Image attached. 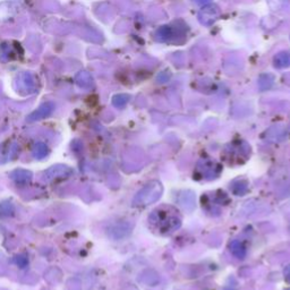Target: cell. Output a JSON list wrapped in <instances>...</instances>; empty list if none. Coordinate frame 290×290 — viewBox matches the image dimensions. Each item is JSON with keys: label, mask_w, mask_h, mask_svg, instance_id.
<instances>
[{"label": "cell", "mask_w": 290, "mask_h": 290, "mask_svg": "<svg viewBox=\"0 0 290 290\" xmlns=\"http://www.w3.org/2000/svg\"><path fill=\"white\" fill-rule=\"evenodd\" d=\"M195 1L197 2V3H200V5H208V3H210L212 1V0H195Z\"/></svg>", "instance_id": "obj_22"}, {"label": "cell", "mask_w": 290, "mask_h": 290, "mask_svg": "<svg viewBox=\"0 0 290 290\" xmlns=\"http://www.w3.org/2000/svg\"><path fill=\"white\" fill-rule=\"evenodd\" d=\"M222 171V167L217 161L210 160V159H202L197 163L196 175H199L202 179L211 180L219 177Z\"/></svg>", "instance_id": "obj_5"}, {"label": "cell", "mask_w": 290, "mask_h": 290, "mask_svg": "<svg viewBox=\"0 0 290 290\" xmlns=\"http://www.w3.org/2000/svg\"><path fill=\"white\" fill-rule=\"evenodd\" d=\"M75 82H76L77 85L79 87H82V89H91L92 86H93V77L91 76V74L89 71H85V70H82V71H78L76 74V76H75Z\"/></svg>", "instance_id": "obj_9"}, {"label": "cell", "mask_w": 290, "mask_h": 290, "mask_svg": "<svg viewBox=\"0 0 290 290\" xmlns=\"http://www.w3.org/2000/svg\"><path fill=\"white\" fill-rule=\"evenodd\" d=\"M73 169L68 166L64 165H56L50 167L49 169L44 172L43 177L45 182H51L53 179H59V178H67L69 176L73 175Z\"/></svg>", "instance_id": "obj_7"}, {"label": "cell", "mask_w": 290, "mask_h": 290, "mask_svg": "<svg viewBox=\"0 0 290 290\" xmlns=\"http://www.w3.org/2000/svg\"><path fill=\"white\" fill-rule=\"evenodd\" d=\"M15 15V7L11 2L0 3V20H6Z\"/></svg>", "instance_id": "obj_15"}, {"label": "cell", "mask_w": 290, "mask_h": 290, "mask_svg": "<svg viewBox=\"0 0 290 290\" xmlns=\"http://www.w3.org/2000/svg\"><path fill=\"white\" fill-rule=\"evenodd\" d=\"M15 89L22 95H28L36 92L37 78L31 71H23L15 78Z\"/></svg>", "instance_id": "obj_4"}, {"label": "cell", "mask_w": 290, "mask_h": 290, "mask_svg": "<svg viewBox=\"0 0 290 290\" xmlns=\"http://www.w3.org/2000/svg\"><path fill=\"white\" fill-rule=\"evenodd\" d=\"M151 229L160 235H170L182 226V217L179 211L172 205H160L154 209L149 216Z\"/></svg>", "instance_id": "obj_1"}, {"label": "cell", "mask_w": 290, "mask_h": 290, "mask_svg": "<svg viewBox=\"0 0 290 290\" xmlns=\"http://www.w3.org/2000/svg\"><path fill=\"white\" fill-rule=\"evenodd\" d=\"M230 252L234 256H236L239 260H244L246 258V249L244 244L239 241H233L230 243Z\"/></svg>", "instance_id": "obj_13"}, {"label": "cell", "mask_w": 290, "mask_h": 290, "mask_svg": "<svg viewBox=\"0 0 290 290\" xmlns=\"http://www.w3.org/2000/svg\"><path fill=\"white\" fill-rule=\"evenodd\" d=\"M48 154L49 148L44 144V143L37 142L34 145V148H33V157L37 159V160H42V159H44Z\"/></svg>", "instance_id": "obj_16"}, {"label": "cell", "mask_w": 290, "mask_h": 290, "mask_svg": "<svg viewBox=\"0 0 290 290\" xmlns=\"http://www.w3.org/2000/svg\"><path fill=\"white\" fill-rule=\"evenodd\" d=\"M174 36V30H172L171 26H168V25H163V26L159 27L157 32H155V40L160 41V42H166L172 39Z\"/></svg>", "instance_id": "obj_12"}, {"label": "cell", "mask_w": 290, "mask_h": 290, "mask_svg": "<svg viewBox=\"0 0 290 290\" xmlns=\"http://www.w3.org/2000/svg\"><path fill=\"white\" fill-rule=\"evenodd\" d=\"M53 110H54V103L48 101V102L42 103L35 111H33L32 113H30V115H28V117H27V120L32 123V121H37V120L44 119L51 115Z\"/></svg>", "instance_id": "obj_8"}, {"label": "cell", "mask_w": 290, "mask_h": 290, "mask_svg": "<svg viewBox=\"0 0 290 290\" xmlns=\"http://www.w3.org/2000/svg\"><path fill=\"white\" fill-rule=\"evenodd\" d=\"M222 155L229 165H241L250 158L251 146L244 141L235 142L227 145Z\"/></svg>", "instance_id": "obj_3"}, {"label": "cell", "mask_w": 290, "mask_h": 290, "mask_svg": "<svg viewBox=\"0 0 290 290\" xmlns=\"http://www.w3.org/2000/svg\"><path fill=\"white\" fill-rule=\"evenodd\" d=\"M273 65L276 68L283 69L290 67V52L280 51L273 57Z\"/></svg>", "instance_id": "obj_10"}, {"label": "cell", "mask_w": 290, "mask_h": 290, "mask_svg": "<svg viewBox=\"0 0 290 290\" xmlns=\"http://www.w3.org/2000/svg\"><path fill=\"white\" fill-rule=\"evenodd\" d=\"M286 290H290V288H288V289H286Z\"/></svg>", "instance_id": "obj_23"}, {"label": "cell", "mask_w": 290, "mask_h": 290, "mask_svg": "<svg viewBox=\"0 0 290 290\" xmlns=\"http://www.w3.org/2000/svg\"><path fill=\"white\" fill-rule=\"evenodd\" d=\"M284 276H285V279L290 283V264L285 268L284 270Z\"/></svg>", "instance_id": "obj_21"}, {"label": "cell", "mask_w": 290, "mask_h": 290, "mask_svg": "<svg viewBox=\"0 0 290 290\" xmlns=\"http://www.w3.org/2000/svg\"><path fill=\"white\" fill-rule=\"evenodd\" d=\"M130 100V95L128 94H116L113 95L112 98V104L115 106L116 108H124L126 104L129 102Z\"/></svg>", "instance_id": "obj_18"}, {"label": "cell", "mask_w": 290, "mask_h": 290, "mask_svg": "<svg viewBox=\"0 0 290 290\" xmlns=\"http://www.w3.org/2000/svg\"><path fill=\"white\" fill-rule=\"evenodd\" d=\"M14 211L15 209L11 203L0 204V216H11Z\"/></svg>", "instance_id": "obj_19"}, {"label": "cell", "mask_w": 290, "mask_h": 290, "mask_svg": "<svg viewBox=\"0 0 290 290\" xmlns=\"http://www.w3.org/2000/svg\"><path fill=\"white\" fill-rule=\"evenodd\" d=\"M10 177L16 184H27L31 182L32 174H31V171H28V170L16 169L11 172Z\"/></svg>", "instance_id": "obj_11"}, {"label": "cell", "mask_w": 290, "mask_h": 290, "mask_svg": "<svg viewBox=\"0 0 290 290\" xmlns=\"http://www.w3.org/2000/svg\"><path fill=\"white\" fill-rule=\"evenodd\" d=\"M231 191L237 196L245 195L249 192V183H247V180L244 179L236 180V182H234L233 185H231Z\"/></svg>", "instance_id": "obj_14"}, {"label": "cell", "mask_w": 290, "mask_h": 290, "mask_svg": "<svg viewBox=\"0 0 290 290\" xmlns=\"http://www.w3.org/2000/svg\"><path fill=\"white\" fill-rule=\"evenodd\" d=\"M162 193V184L159 180H151L150 183L146 184L144 187L137 192V194L133 200V205L138 208L149 207L150 204H153L160 200Z\"/></svg>", "instance_id": "obj_2"}, {"label": "cell", "mask_w": 290, "mask_h": 290, "mask_svg": "<svg viewBox=\"0 0 290 290\" xmlns=\"http://www.w3.org/2000/svg\"><path fill=\"white\" fill-rule=\"evenodd\" d=\"M220 10L219 7L214 3H208L203 6V8L199 12V20L202 25L205 26H211V25L219 18Z\"/></svg>", "instance_id": "obj_6"}, {"label": "cell", "mask_w": 290, "mask_h": 290, "mask_svg": "<svg viewBox=\"0 0 290 290\" xmlns=\"http://www.w3.org/2000/svg\"><path fill=\"white\" fill-rule=\"evenodd\" d=\"M273 82H275V77H273V75H271V74H263V75H261L260 79H259L260 89L261 90L270 89V87L272 86Z\"/></svg>", "instance_id": "obj_17"}, {"label": "cell", "mask_w": 290, "mask_h": 290, "mask_svg": "<svg viewBox=\"0 0 290 290\" xmlns=\"http://www.w3.org/2000/svg\"><path fill=\"white\" fill-rule=\"evenodd\" d=\"M16 263H17V266H19L20 268H25V266L27 264V259L23 258V256H19V258L16 260Z\"/></svg>", "instance_id": "obj_20"}]
</instances>
